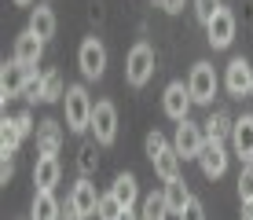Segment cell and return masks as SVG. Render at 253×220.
Masks as SVG:
<instances>
[{"label": "cell", "instance_id": "cell-1", "mask_svg": "<svg viewBox=\"0 0 253 220\" xmlns=\"http://www.w3.org/2000/svg\"><path fill=\"white\" fill-rule=\"evenodd\" d=\"M63 107H66V129H70V132L92 129V110H95V103L88 99V88H84V85H70V88H66Z\"/></svg>", "mask_w": 253, "mask_h": 220}, {"label": "cell", "instance_id": "cell-2", "mask_svg": "<svg viewBox=\"0 0 253 220\" xmlns=\"http://www.w3.org/2000/svg\"><path fill=\"white\" fill-rule=\"evenodd\" d=\"M151 74H154V48L147 41H139V44H132V51L125 59V81L132 88H143L151 81Z\"/></svg>", "mask_w": 253, "mask_h": 220}, {"label": "cell", "instance_id": "cell-3", "mask_svg": "<svg viewBox=\"0 0 253 220\" xmlns=\"http://www.w3.org/2000/svg\"><path fill=\"white\" fill-rule=\"evenodd\" d=\"M92 136H95V143L99 147H110L118 139V110H114V103H95V110H92Z\"/></svg>", "mask_w": 253, "mask_h": 220}, {"label": "cell", "instance_id": "cell-4", "mask_svg": "<svg viewBox=\"0 0 253 220\" xmlns=\"http://www.w3.org/2000/svg\"><path fill=\"white\" fill-rule=\"evenodd\" d=\"M187 92H191L195 103H213V95H216V70L209 63H195V70H191V77H187Z\"/></svg>", "mask_w": 253, "mask_h": 220}, {"label": "cell", "instance_id": "cell-5", "mask_svg": "<svg viewBox=\"0 0 253 220\" xmlns=\"http://www.w3.org/2000/svg\"><path fill=\"white\" fill-rule=\"evenodd\" d=\"M77 63H81V74L95 81V77H103V70H107V48H103L95 37L81 41V51H77Z\"/></svg>", "mask_w": 253, "mask_h": 220}, {"label": "cell", "instance_id": "cell-6", "mask_svg": "<svg viewBox=\"0 0 253 220\" xmlns=\"http://www.w3.org/2000/svg\"><path fill=\"white\" fill-rule=\"evenodd\" d=\"M172 147H176L180 158H198L206 147V132L195 125V121H180L176 125V139H172Z\"/></svg>", "mask_w": 253, "mask_h": 220}, {"label": "cell", "instance_id": "cell-7", "mask_svg": "<svg viewBox=\"0 0 253 220\" xmlns=\"http://www.w3.org/2000/svg\"><path fill=\"white\" fill-rule=\"evenodd\" d=\"M41 55H44V41H41L37 33L26 30V33H19V37H15V55H11V59H15L19 66L33 70V66L41 63Z\"/></svg>", "mask_w": 253, "mask_h": 220}, {"label": "cell", "instance_id": "cell-8", "mask_svg": "<svg viewBox=\"0 0 253 220\" xmlns=\"http://www.w3.org/2000/svg\"><path fill=\"white\" fill-rule=\"evenodd\" d=\"M30 74L33 70H26V66H19L11 59V63H4V70H0V99H15V95H22V88H26V81H30Z\"/></svg>", "mask_w": 253, "mask_h": 220}, {"label": "cell", "instance_id": "cell-9", "mask_svg": "<svg viewBox=\"0 0 253 220\" xmlns=\"http://www.w3.org/2000/svg\"><path fill=\"white\" fill-rule=\"evenodd\" d=\"M224 85H228V92L235 95V99L250 95V88H253V66L246 63V59H231L228 74H224Z\"/></svg>", "mask_w": 253, "mask_h": 220}, {"label": "cell", "instance_id": "cell-10", "mask_svg": "<svg viewBox=\"0 0 253 220\" xmlns=\"http://www.w3.org/2000/svg\"><path fill=\"white\" fill-rule=\"evenodd\" d=\"M191 92H187V85H180V81H172L169 88H165V95H162V107L165 114H169L172 121H187V110H191Z\"/></svg>", "mask_w": 253, "mask_h": 220}, {"label": "cell", "instance_id": "cell-11", "mask_svg": "<svg viewBox=\"0 0 253 220\" xmlns=\"http://www.w3.org/2000/svg\"><path fill=\"white\" fill-rule=\"evenodd\" d=\"M59 147H63V125H59L55 118L37 121V151H41V158H55Z\"/></svg>", "mask_w": 253, "mask_h": 220}, {"label": "cell", "instance_id": "cell-12", "mask_svg": "<svg viewBox=\"0 0 253 220\" xmlns=\"http://www.w3.org/2000/svg\"><path fill=\"white\" fill-rule=\"evenodd\" d=\"M198 165H202V173L209 176V180L224 176V169H228V154H224V143H216V139H206L202 154H198Z\"/></svg>", "mask_w": 253, "mask_h": 220}, {"label": "cell", "instance_id": "cell-13", "mask_svg": "<svg viewBox=\"0 0 253 220\" xmlns=\"http://www.w3.org/2000/svg\"><path fill=\"white\" fill-rule=\"evenodd\" d=\"M231 147L235 154L242 158V162H253V114H242L239 121H235V132H231Z\"/></svg>", "mask_w": 253, "mask_h": 220}, {"label": "cell", "instance_id": "cell-14", "mask_svg": "<svg viewBox=\"0 0 253 220\" xmlns=\"http://www.w3.org/2000/svg\"><path fill=\"white\" fill-rule=\"evenodd\" d=\"M70 202H74V209H77L81 217H95V209H99V195H95V183L88 180V176H81V180L74 183Z\"/></svg>", "mask_w": 253, "mask_h": 220}, {"label": "cell", "instance_id": "cell-15", "mask_svg": "<svg viewBox=\"0 0 253 220\" xmlns=\"http://www.w3.org/2000/svg\"><path fill=\"white\" fill-rule=\"evenodd\" d=\"M206 30H209V44H213V48H228V44L235 41V15L224 7V11L216 15Z\"/></svg>", "mask_w": 253, "mask_h": 220}, {"label": "cell", "instance_id": "cell-16", "mask_svg": "<svg viewBox=\"0 0 253 220\" xmlns=\"http://www.w3.org/2000/svg\"><path fill=\"white\" fill-rule=\"evenodd\" d=\"M59 176H63L59 158H37V165H33V183H37V191H51L59 183Z\"/></svg>", "mask_w": 253, "mask_h": 220}, {"label": "cell", "instance_id": "cell-17", "mask_svg": "<svg viewBox=\"0 0 253 220\" xmlns=\"http://www.w3.org/2000/svg\"><path fill=\"white\" fill-rule=\"evenodd\" d=\"M110 195H114L125 209H132V206H136V198H139V183H136V176H132V173H118V176H114V183H110Z\"/></svg>", "mask_w": 253, "mask_h": 220}, {"label": "cell", "instance_id": "cell-18", "mask_svg": "<svg viewBox=\"0 0 253 220\" xmlns=\"http://www.w3.org/2000/svg\"><path fill=\"white\" fill-rule=\"evenodd\" d=\"M30 33H37L41 41L55 37V11H51L48 4H37V7L30 11Z\"/></svg>", "mask_w": 253, "mask_h": 220}, {"label": "cell", "instance_id": "cell-19", "mask_svg": "<svg viewBox=\"0 0 253 220\" xmlns=\"http://www.w3.org/2000/svg\"><path fill=\"white\" fill-rule=\"evenodd\" d=\"M162 195H165V202H169V213H184V206H187V202H191V191H187V180H184V176H176V180H169V183H165V191H162Z\"/></svg>", "mask_w": 253, "mask_h": 220}, {"label": "cell", "instance_id": "cell-20", "mask_svg": "<svg viewBox=\"0 0 253 220\" xmlns=\"http://www.w3.org/2000/svg\"><path fill=\"white\" fill-rule=\"evenodd\" d=\"M59 217H63V206L55 202V195H51V191H37L30 220H59Z\"/></svg>", "mask_w": 253, "mask_h": 220}, {"label": "cell", "instance_id": "cell-21", "mask_svg": "<svg viewBox=\"0 0 253 220\" xmlns=\"http://www.w3.org/2000/svg\"><path fill=\"white\" fill-rule=\"evenodd\" d=\"M235 132V121L228 110H213L206 121V139H216V143H224V136H231Z\"/></svg>", "mask_w": 253, "mask_h": 220}, {"label": "cell", "instance_id": "cell-22", "mask_svg": "<svg viewBox=\"0 0 253 220\" xmlns=\"http://www.w3.org/2000/svg\"><path fill=\"white\" fill-rule=\"evenodd\" d=\"M151 165H154V173H158L165 183H169V180H176V176H180V154H176V147H165V151H162L158 158H154Z\"/></svg>", "mask_w": 253, "mask_h": 220}, {"label": "cell", "instance_id": "cell-23", "mask_svg": "<svg viewBox=\"0 0 253 220\" xmlns=\"http://www.w3.org/2000/svg\"><path fill=\"white\" fill-rule=\"evenodd\" d=\"M139 220H169V202H165V195H147L143 209H139Z\"/></svg>", "mask_w": 253, "mask_h": 220}, {"label": "cell", "instance_id": "cell-24", "mask_svg": "<svg viewBox=\"0 0 253 220\" xmlns=\"http://www.w3.org/2000/svg\"><path fill=\"white\" fill-rule=\"evenodd\" d=\"M19 139H22V132L15 129V118H4L0 121V154H15Z\"/></svg>", "mask_w": 253, "mask_h": 220}, {"label": "cell", "instance_id": "cell-25", "mask_svg": "<svg viewBox=\"0 0 253 220\" xmlns=\"http://www.w3.org/2000/svg\"><path fill=\"white\" fill-rule=\"evenodd\" d=\"M95 165H99V154H95V139H88V143H81V151H77V169H81V176H92Z\"/></svg>", "mask_w": 253, "mask_h": 220}, {"label": "cell", "instance_id": "cell-26", "mask_svg": "<svg viewBox=\"0 0 253 220\" xmlns=\"http://www.w3.org/2000/svg\"><path fill=\"white\" fill-rule=\"evenodd\" d=\"M63 95H66V88H63L59 70H48L44 74V103H55V99H63Z\"/></svg>", "mask_w": 253, "mask_h": 220}, {"label": "cell", "instance_id": "cell-27", "mask_svg": "<svg viewBox=\"0 0 253 220\" xmlns=\"http://www.w3.org/2000/svg\"><path fill=\"white\" fill-rule=\"evenodd\" d=\"M121 213H125V206H121L114 195H99V209H95V217H99V220H118Z\"/></svg>", "mask_w": 253, "mask_h": 220}, {"label": "cell", "instance_id": "cell-28", "mask_svg": "<svg viewBox=\"0 0 253 220\" xmlns=\"http://www.w3.org/2000/svg\"><path fill=\"white\" fill-rule=\"evenodd\" d=\"M22 99L26 103H44V74H30V81L22 88Z\"/></svg>", "mask_w": 253, "mask_h": 220}, {"label": "cell", "instance_id": "cell-29", "mask_svg": "<svg viewBox=\"0 0 253 220\" xmlns=\"http://www.w3.org/2000/svg\"><path fill=\"white\" fill-rule=\"evenodd\" d=\"M220 11H224V4H220V0H195V15H198V22H206V26L213 22Z\"/></svg>", "mask_w": 253, "mask_h": 220}, {"label": "cell", "instance_id": "cell-30", "mask_svg": "<svg viewBox=\"0 0 253 220\" xmlns=\"http://www.w3.org/2000/svg\"><path fill=\"white\" fill-rule=\"evenodd\" d=\"M239 195H242V202H253V162L242 165V173H239Z\"/></svg>", "mask_w": 253, "mask_h": 220}, {"label": "cell", "instance_id": "cell-31", "mask_svg": "<svg viewBox=\"0 0 253 220\" xmlns=\"http://www.w3.org/2000/svg\"><path fill=\"white\" fill-rule=\"evenodd\" d=\"M165 147H169V143H165V136H162L158 129H154V132H147V158H151V162L165 151Z\"/></svg>", "mask_w": 253, "mask_h": 220}, {"label": "cell", "instance_id": "cell-32", "mask_svg": "<svg viewBox=\"0 0 253 220\" xmlns=\"http://www.w3.org/2000/svg\"><path fill=\"white\" fill-rule=\"evenodd\" d=\"M180 220H206V209H202V202H198V198H191L187 206H184V213H180Z\"/></svg>", "mask_w": 253, "mask_h": 220}, {"label": "cell", "instance_id": "cell-33", "mask_svg": "<svg viewBox=\"0 0 253 220\" xmlns=\"http://www.w3.org/2000/svg\"><path fill=\"white\" fill-rule=\"evenodd\" d=\"M15 129H19L22 132V136H30V132H37V125H33V118H30V114H15Z\"/></svg>", "mask_w": 253, "mask_h": 220}, {"label": "cell", "instance_id": "cell-34", "mask_svg": "<svg viewBox=\"0 0 253 220\" xmlns=\"http://www.w3.org/2000/svg\"><path fill=\"white\" fill-rule=\"evenodd\" d=\"M11 176H15V162H11V154H4V162H0V183H11Z\"/></svg>", "mask_w": 253, "mask_h": 220}, {"label": "cell", "instance_id": "cell-35", "mask_svg": "<svg viewBox=\"0 0 253 220\" xmlns=\"http://www.w3.org/2000/svg\"><path fill=\"white\" fill-rule=\"evenodd\" d=\"M162 11H169V15L184 11V0H162Z\"/></svg>", "mask_w": 253, "mask_h": 220}, {"label": "cell", "instance_id": "cell-36", "mask_svg": "<svg viewBox=\"0 0 253 220\" xmlns=\"http://www.w3.org/2000/svg\"><path fill=\"white\" fill-rule=\"evenodd\" d=\"M59 220H84V217L74 209V202H66V206H63V217H59Z\"/></svg>", "mask_w": 253, "mask_h": 220}, {"label": "cell", "instance_id": "cell-37", "mask_svg": "<svg viewBox=\"0 0 253 220\" xmlns=\"http://www.w3.org/2000/svg\"><path fill=\"white\" fill-rule=\"evenodd\" d=\"M242 220H253V202H242Z\"/></svg>", "mask_w": 253, "mask_h": 220}, {"label": "cell", "instance_id": "cell-38", "mask_svg": "<svg viewBox=\"0 0 253 220\" xmlns=\"http://www.w3.org/2000/svg\"><path fill=\"white\" fill-rule=\"evenodd\" d=\"M118 220H139V213H132V209H125V213H121Z\"/></svg>", "mask_w": 253, "mask_h": 220}, {"label": "cell", "instance_id": "cell-39", "mask_svg": "<svg viewBox=\"0 0 253 220\" xmlns=\"http://www.w3.org/2000/svg\"><path fill=\"white\" fill-rule=\"evenodd\" d=\"M15 4H19V7H26V4H33V0H15Z\"/></svg>", "mask_w": 253, "mask_h": 220}, {"label": "cell", "instance_id": "cell-40", "mask_svg": "<svg viewBox=\"0 0 253 220\" xmlns=\"http://www.w3.org/2000/svg\"><path fill=\"white\" fill-rule=\"evenodd\" d=\"M250 99H253V88H250Z\"/></svg>", "mask_w": 253, "mask_h": 220}, {"label": "cell", "instance_id": "cell-41", "mask_svg": "<svg viewBox=\"0 0 253 220\" xmlns=\"http://www.w3.org/2000/svg\"><path fill=\"white\" fill-rule=\"evenodd\" d=\"M158 4H162V0H158Z\"/></svg>", "mask_w": 253, "mask_h": 220}]
</instances>
